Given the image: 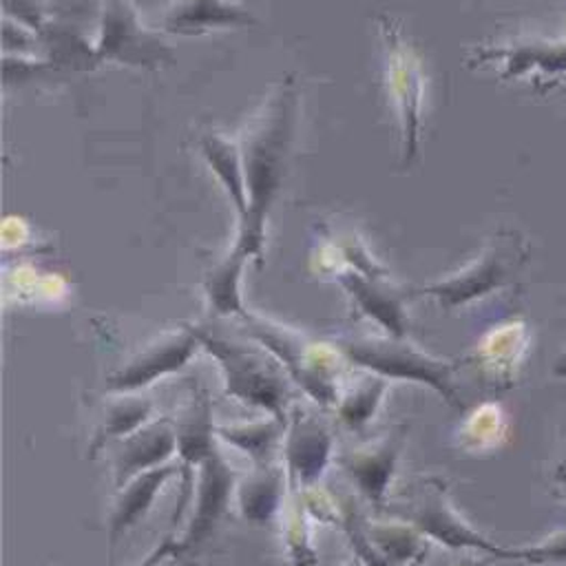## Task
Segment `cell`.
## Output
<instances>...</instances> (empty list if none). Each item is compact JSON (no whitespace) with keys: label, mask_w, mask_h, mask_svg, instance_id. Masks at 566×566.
Returning a JSON list of instances; mask_svg holds the SVG:
<instances>
[{"label":"cell","mask_w":566,"mask_h":566,"mask_svg":"<svg viewBox=\"0 0 566 566\" xmlns=\"http://www.w3.org/2000/svg\"><path fill=\"white\" fill-rule=\"evenodd\" d=\"M298 117V91L292 77H285L250 117L239 137L248 208L237 219V237L232 250L248 261L263 263L265 226L270 210L281 192Z\"/></svg>","instance_id":"obj_1"},{"label":"cell","mask_w":566,"mask_h":566,"mask_svg":"<svg viewBox=\"0 0 566 566\" xmlns=\"http://www.w3.org/2000/svg\"><path fill=\"white\" fill-rule=\"evenodd\" d=\"M336 347L340 354L387 380H409L418 385H427L433 389L447 405L462 409L460 394L453 382L455 363L438 358L413 343L396 336H356V338H338Z\"/></svg>","instance_id":"obj_2"},{"label":"cell","mask_w":566,"mask_h":566,"mask_svg":"<svg viewBox=\"0 0 566 566\" xmlns=\"http://www.w3.org/2000/svg\"><path fill=\"white\" fill-rule=\"evenodd\" d=\"M190 327L197 334L201 349L217 360L223 376L226 396L272 416H287L285 407L290 400V389L283 374L272 363H268L259 352L228 340L206 325Z\"/></svg>","instance_id":"obj_3"},{"label":"cell","mask_w":566,"mask_h":566,"mask_svg":"<svg viewBox=\"0 0 566 566\" xmlns=\"http://www.w3.org/2000/svg\"><path fill=\"white\" fill-rule=\"evenodd\" d=\"M378 29L385 51V82L394 99L398 130H400V159L409 166L420 150L422 102H424V69L418 51L402 31V24L387 13L378 15Z\"/></svg>","instance_id":"obj_4"},{"label":"cell","mask_w":566,"mask_h":566,"mask_svg":"<svg viewBox=\"0 0 566 566\" xmlns=\"http://www.w3.org/2000/svg\"><path fill=\"white\" fill-rule=\"evenodd\" d=\"M528 259V245L522 234L513 230L495 232L482 252L464 268L447 279L427 283L416 290L420 296H431L444 310L462 307L504 285H509Z\"/></svg>","instance_id":"obj_5"},{"label":"cell","mask_w":566,"mask_h":566,"mask_svg":"<svg viewBox=\"0 0 566 566\" xmlns=\"http://www.w3.org/2000/svg\"><path fill=\"white\" fill-rule=\"evenodd\" d=\"M97 62L122 64L155 73L175 62V51L164 33L142 22L135 0H102L95 24Z\"/></svg>","instance_id":"obj_6"},{"label":"cell","mask_w":566,"mask_h":566,"mask_svg":"<svg viewBox=\"0 0 566 566\" xmlns=\"http://www.w3.org/2000/svg\"><path fill=\"white\" fill-rule=\"evenodd\" d=\"M387 511L407 520L422 537L440 542L447 548L480 551L497 559H509V546H502L473 528L453 509L447 484L438 478L424 480L407 502L387 506Z\"/></svg>","instance_id":"obj_7"},{"label":"cell","mask_w":566,"mask_h":566,"mask_svg":"<svg viewBox=\"0 0 566 566\" xmlns=\"http://www.w3.org/2000/svg\"><path fill=\"white\" fill-rule=\"evenodd\" d=\"M245 334L263 345L285 374L321 407L336 405V380L332 369L316 358L310 343L294 329L254 312L241 316Z\"/></svg>","instance_id":"obj_8"},{"label":"cell","mask_w":566,"mask_h":566,"mask_svg":"<svg viewBox=\"0 0 566 566\" xmlns=\"http://www.w3.org/2000/svg\"><path fill=\"white\" fill-rule=\"evenodd\" d=\"M197 471V486L192 491L195 506L188 524L179 535L166 537L170 559H179L186 557L190 551H197L210 537V533L217 528L230 506V497L234 491V471L223 453L217 449V444L203 458Z\"/></svg>","instance_id":"obj_9"},{"label":"cell","mask_w":566,"mask_h":566,"mask_svg":"<svg viewBox=\"0 0 566 566\" xmlns=\"http://www.w3.org/2000/svg\"><path fill=\"white\" fill-rule=\"evenodd\" d=\"M500 64V80L528 77L533 88L548 91L566 75V40H515L509 44H480L467 51L469 69Z\"/></svg>","instance_id":"obj_10"},{"label":"cell","mask_w":566,"mask_h":566,"mask_svg":"<svg viewBox=\"0 0 566 566\" xmlns=\"http://www.w3.org/2000/svg\"><path fill=\"white\" fill-rule=\"evenodd\" d=\"M197 349H201V343L192 327L186 323L177 332H168L144 347L124 367L108 374L104 389L108 394H137L150 387L155 380L184 369Z\"/></svg>","instance_id":"obj_11"},{"label":"cell","mask_w":566,"mask_h":566,"mask_svg":"<svg viewBox=\"0 0 566 566\" xmlns=\"http://www.w3.org/2000/svg\"><path fill=\"white\" fill-rule=\"evenodd\" d=\"M177 431V464H179V478H181V491L177 497V509L170 517V524L177 526L181 520L188 502L192 500L195 491V467L203 462V458L214 449V436L217 424H212V409L210 400L203 389L197 385L192 387L190 402L181 411L179 420L175 422Z\"/></svg>","instance_id":"obj_12"},{"label":"cell","mask_w":566,"mask_h":566,"mask_svg":"<svg viewBox=\"0 0 566 566\" xmlns=\"http://www.w3.org/2000/svg\"><path fill=\"white\" fill-rule=\"evenodd\" d=\"M332 449L334 438L327 427L296 407L287 418L283 438L285 475L292 486H314L332 460Z\"/></svg>","instance_id":"obj_13"},{"label":"cell","mask_w":566,"mask_h":566,"mask_svg":"<svg viewBox=\"0 0 566 566\" xmlns=\"http://www.w3.org/2000/svg\"><path fill=\"white\" fill-rule=\"evenodd\" d=\"M117 451L113 455V480L122 489L135 475L168 464L177 453V431L175 422L168 418L150 420L135 433L115 442Z\"/></svg>","instance_id":"obj_14"},{"label":"cell","mask_w":566,"mask_h":566,"mask_svg":"<svg viewBox=\"0 0 566 566\" xmlns=\"http://www.w3.org/2000/svg\"><path fill=\"white\" fill-rule=\"evenodd\" d=\"M172 475H179V464H161L157 469L135 475L122 489H117V497L113 502V509L108 515V531H106L108 566H113V559H115L113 555L122 537L148 515L157 495L161 493V489Z\"/></svg>","instance_id":"obj_15"},{"label":"cell","mask_w":566,"mask_h":566,"mask_svg":"<svg viewBox=\"0 0 566 566\" xmlns=\"http://www.w3.org/2000/svg\"><path fill=\"white\" fill-rule=\"evenodd\" d=\"M338 283L347 292L354 310L385 329L387 336H407V314L402 296L387 285L380 274H367L358 268L338 272Z\"/></svg>","instance_id":"obj_16"},{"label":"cell","mask_w":566,"mask_h":566,"mask_svg":"<svg viewBox=\"0 0 566 566\" xmlns=\"http://www.w3.org/2000/svg\"><path fill=\"white\" fill-rule=\"evenodd\" d=\"M402 444H405V427H398L376 444L367 449H358L338 460L343 471L349 475V480L376 509L385 506V495L394 478Z\"/></svg>","instance_id":"obj_17"},{"label":"cell","mask_w":566,"mask_h":566,"mask_svg":"<svg viewBox=\"0 0 566 566\" xmlns=\"http://www.w3.org/2000/svg\"><path fill=\"white\" fill-rule=\"evenodd\" d=\"M259 20L232 0H172L164 13V29L179 35H201L212 29L252 27Z\"/></svg>","instance_id":"obj_18"},{"label":"cell","mask_w":566,"mask_h":566,"mask_svg":"<svg viewBox=\"0 0 566 566\" xmlns=\"http://www.w3.org/2000/svg\"><path fill=\"white\" fill-rule=\"evenodd\" d=\"M40 55H44L62 75L64 73H84L99 66L95 55V33L88 27L46 20L38 31Z\"/></svg>","instance_id":"obj_19"},{"label":"cell","mask_w":566,"mask_h":566,"mask_svg":"<svg viewBox=\"0 0 566 566\" xmlns=\"http://www.w3.org/2000/svg\"><path fill=\"white\" fill-rule=\"evenodd\" d=\"M197 148L206 166L223 188L228 201L232 203L237 219L243 217L248 208V190L239 139L230 137L223 130H201L197 135Z\"/></svg>","instance_id":"obj_20"},{"label":"cell","mask_w":566,"mask_h":566,"mask_svg":"<svg viewBox=\"0 0 566 566\" xmlns=\"http://www.w3.org/2000/svg\"><path fill=\"white\" fill-rule=\"evenodd\" d=\"M290 416H268L263 420L252 422H234V424H217V438L226 444L243 451L254 467L268 464L279 442H283L287 431Z\"/></svg>","instance_id":"obj_21"},{"label":"cell","mask_w":566,"mask_h":566,"mask_svg":"<svg viewBox=\"0 0 566 566\" xmlns=\"http://www.w3.org/2000/svg\"><path fill=\"white\" fill-rule=\"evenodd\" d=\"M104 416L102 422L88 444V458H95L102 449L115 444L117 440L128 438L137 429H142L146 422H150L153 416V400L137 398L135 394H117Z\"/></svg>","instance_id":"obj_22"},{"label":"cell","mask_w":566,"mask_h":566,"mask_svg":"<svg viewBox=\"0 0 566 566\" xmlns=\"http://www.w3.org/2000/svg\"><path fill=\"white\" fill-rule=\"evenodd\" d=\"M245 263L248 259L230 248V252L208 270L203 279V294L212 314L241 318L248 312L241 296V276Z\"/></svg>","instance_id":"obj_23"},{"label":"cell","mask_w":566,"mask_h":566,"mask_svg":"<svg viewBox=\"0 0 566 566\" xmlns=\"http://www.w3.org/2000/svg\"><path fill=\"white\" fill-rule=\"evenodd\" d=\"M283 495V471L268 464H256L254 473L237 489L241 515L252 524H268L279 511Z\"/></svg>","instance_id":"obj_24"},{"label":"cell","mask_w":566,"mask_h":566,"mask_svg":"<svg viewBox=\"0 0 566 566\" xmlns=\"http://www.w3.org/2000/svg\"><path fill=\"white\" fill-rule=\"evenodd\" d=\"M387 378L382 376H367L360 385H356L347 396L338 402L340 420L352 429H363L378 411L382 396L387 391Z\"/></svg>","instance_id":"obj_25"},{"label":"cell","mask_w":566,"mask_h":566,"mask_svg":"<svg viewBox=\"0 0 566 566\" xmlns=\"http://www.w3.org/2000/svg\"><path fill=\"white\" fill-rule=\"evenodd\" d=\"M371 544L378 548V553L391 564V566H400L407 564L409 559H413L416 555L422 553V544H420V533L411 526H365Z\"/></svg>","instance_id":"obj_26"},{"label":"cell","mask_w":566,"mask_h":566,"mask_svg":"<svg viewBox=\"0 0 566 566\" xmlns=\"http://www.w3.org/2000/svg\"><path fill=\"white\" fill-rule=\"evenodd\" d=\"M509 559L526 564H564L566 562V531L553 533L535 544L509 546Z\"/></svg>","instance_id":"obj_27"},{"label":"cell","mask_w":566,"mask_h":566,"mask_svg":"<svg viewBox=\"0 0 566 566\" xmlns=\"http://www.w3.org/2000/svg\"><path fill=\"white\" fill-rule=\"evenodd\" d=\"M35 53H40L38 33L2 15V55H35Z\"/></svg>","instance_id":"obj_28"},{"label":"cell","mask_w":566,"mask_h":566,"mask_svg":"<svg viewBox=\"0 0 566 566\" xmlns=\"http://www.w3.org/2000/svg\"><path fill=\"white\" fill-rule=\"evenodd\" d=\"M2 15L38 33L46 22V4L44 0H2Z\"/></svg>","instance_id":"obj_29"},{"label":"cell","mask_w":566,"mask_h":566,"mask_svg":"<svg viewBox=\"0 0 566 566\" xmlns=\"http://www.w3.org/2000/svg\"><path fill=\"white\" fill-rule=\"evenodd\" d=\"M553 374L555 376H566V347H564V352L555 358V365H553Z\"/></svg>","instance_id":"obj_30"},{"label":"cell","mask_w":566,"mask_h":566,"mask_svg":"<svg viewBox=\"0 0 566 566\" xmlns=\"http://www.w3.org/2000/svg\"><path fill=\"white\" fill-rule=\"evenodd\" d=\"M555 480L557 482H564L566 480V458L557 464V471H555Z\"/></svg>","instance_id":"obj_31"},{"label":"cell","mask_w":566,"mask_h":566,"mask_svg":"<svg viewBox=\"0 0 566 566\" xmlns=\"http://www.w3.org/2000/svg\"><path fill=\"white\" fill-rule=\"evenodd\" d=\"M455 566H484V562H480L475 557H462Z\"/></svg>","instance_id":"obj_32"},{"label":"cell","mask_w":566,"mask_h":566,"mask_svg":"<svg viewBox=\"0 0 566 566\" xmlns=\"http://www.w3.org/2000/svg\"><path fill=\"white\" fill-rule=\"evenodd\" d=\"M562 484V491H559V497L566 502V480L564 482H559Z\"/></svg>","instance_id":"obj_33"},{"label":"cell","mask_w":566,"mask_h":566,"mask_svg":"<svg viewBox=\"0 0 566 566\" xmlns=\"http://www.w3.org/2000/svg\"><path fill=\"white\" fill-rule=\"evenodd\" d=\"M347 566H365V564H363V562H360V559H358V557H356V559H354V562H349V564H347Z\"/></svg>","instance_id":"obj_34"}]
</instances>
